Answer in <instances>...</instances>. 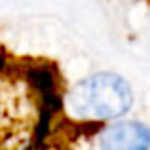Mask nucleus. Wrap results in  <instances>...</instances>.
<instances>
[{
  "label": "nucleus",
  "mask_w": 150,
  "mask_h": 150,
  "mask_svg": "<svg viewBox=\"0 0 150 150\" xmlns=\"http://www.w3.org/2000/svg\"><path fill=\"white\" fill-rule=\"evenodd\" d=\"M101 150H150V127L143 122H118L101 131Z\"/></svg>",
  "instance_id": "2"
},
{
  "label": "nucleus",
  "mask_w": 150,
  "mask_h": 150,
  "mask_svg": "<svg viewBox=\"0 0 150 150\" xmlns=\"http://www.w3.org/2000/svg\"><path fill=\"white\" fill-rule=\"evenodd\" d=\"M63 105L70 116L86 122H106L120 118L131 108L129 84L114 72H97L78 82L67 93Z\"/></svg>",
  "instance_id": "1"
},
{
  "label": "nucleus",
  "mask_w": 150,
  "mask_h": 150,
  "mask_svg": "<svg viewBox=\"0 0 150 150\" xmlns=\"http://www.w3.org/2000/svg\"><path fill=\"white\" fill-rule=\"evenodd\" d=\"M29 84L40 93L44 95H53L57 93V72L51 69L50 65H30L25 72Z\"/></svg>",
  "instance_id": "3"
}]
</instances>
